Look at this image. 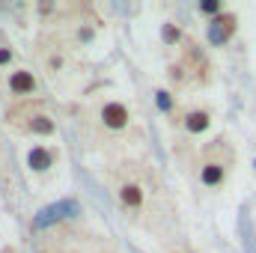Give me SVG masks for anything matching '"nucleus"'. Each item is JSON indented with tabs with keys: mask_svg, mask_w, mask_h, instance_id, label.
Masks as SVG:
<instances>
[{
	"mask_svg": "<svg viewBox=\"0 0 256 253\" xmlns=\"http://www.w3.org/2000/svg\"><path fill=\"white\" fill-rule=\"evenodd\" d=\"M232 33H236V18H232V15H224V18L212 21V30H208V36H212V42H214V45L226 42Z\"/></svg>",
	"mask_w": 256,
	"mask_h": 253,
	"instance_id": "6",
	"label": "nucleus"
},
{
	"mask_svg": "<svg viewBox=\"0 0 256 253\" xmlns=\"http://www.w3.org/2000/svg\"><path fill=\"white\" fill-rule=\"evenodd\" d=\"M30 167H33L36 173L48 170V167H51V152H48L45 146H36V149L30 152Z\"/></svg>",
	"mask_w": 256,
	"mask_h": 253,
	"instance_id": "8",
	"label": "nucleus"
},
{
	"mask_svg": "<svg viewBox=\"0 0 256 253\" xmlns=\"http://www.w3.org/2000/svg\"><path fill=\"white\" fill-rule=\"evenodd\" d=\"M208 126H212L208 110H191V114L185 116V131H188V134H202Z\"/></svg>",
	"mask_w": 256,
	"mask_h": 253,
	"instance_id": "7",
	"label": "nucleus"
},
{
	"mask_svg": "<svg viewBox=\"0 0 256 253\" xmlns=\"http://www.w3.org/2000/svg\"><path fill=\"white\" fill-rule=\"evenodd\" d=\"M200 9H202V12H208V15H214V12H220V9H224V6H220V3H214V0H212V3H202V6H200Z\"/></svg>",
	"mask_w": 256,
	"mask_h": 253,
	"instance_id": "11",
	"label": "nucleus"
},
{
	"mask_svg": "<svg viewBox=\"0 0 256 253\" xmlns=\"http://www.w3.org/2000/svg\"><path fill=\"white\" fill-rule=\"evenodd\" d=\"M158 108H161V110H170V108H173L170 92H158Z\"/></svg>",
	"mask_w": 256,
	"mask_h": 253,
	"instance_id": "10",
	"label": "nucleus"
},
{
	"mask_svg": "<svg viewBox=\"0 0 256 253\" xmlns=\"http://www.w3.org/2000/svg\"><path fill=\"white\" fill-rule=\"evenodd\" d=\"M98 122L108 128V131H114V134L126 131L128 122H131L128 108L122 104V102H104V104H102V110H98Z\"/></svg>",
	"mask_w": 256,
	"mask_h": 253,
	"instance_id": "3",
	"label": "nucleus"
},
{
	"mask_svg": "<svg viewBox=\"0 0 256 253\" xmlns=\"http://www.w3.org/2000/svg\"><path fill=\"white\" fill-rule=\"evenodd\" d=\"M12 60H15V54H12V48L3 42V45H0V68H9Z\"/></svg>",
	"mask_w": 256,
	"mask_h": 253,
	"instance_id": "9",
	"label": "nucleus"
},
{
	"mask_svg": "<svg viewBox=\"0 0 256 253\" xmlns=\"http://www.w3.org/2000/svg\"><path fill=\"white\" fill-rule=\"evenodd\" d=\"M36 74L30 72V68H9V74H6V90H9V96H15V98H27V96H33L36 92Z\"/></svg>",
	"mask_w": 256,
	"mask_h": 253,
	"instance_id": "4",
	"label": "nucleus"
},
{
	"mask_svg": "<svg viewBox=\"0 0 256 253\" xmlns=\"http://www.w3.org/2000/svg\"><path fill=\"white\" fill-rule=\"evenodd\" d=\"M200 179H202L206 188L224 185V179H226V164H224V161H206V164L200 167Z\"/></svg>",
	"mask_w": 256,
	"mask_h": 253,
	"instance_id": "5",
	"label": "nucleus"
},
{
	"mask_svg": "<svg viewBox=\"0 0 256 253\" xmlns=\"http://www.w3.org/2000/svg\"><path fill=\"white\" fill-rule=\"evenodd\" d=\"M9 126L21 128L24 134H39V137H48L54 134V120L48 110H42L39 104H18L9 110Z\"/></svg>",
	"mask_w": 256,
	"mask_h": 253,
	"instance_id": "1",
	"label": "nucleus"
},
{
	"mask_svg": "<svg viewBox=\"0 0 256 253\" xmlns=\"http://www.w3.org/2000/svg\"><path fill=\"white\" fill-rule=\"evenodd\" d=\"M114 194H116L120 206H122L126 212H131V214L143 212V206H146V188H143V182H137V179H122Z\"/></svg>",
	"mask_w": 256,
	"mask_h": 253,
	"instance_id": "2",
	"label": "nucleus"
}]
</instances>
